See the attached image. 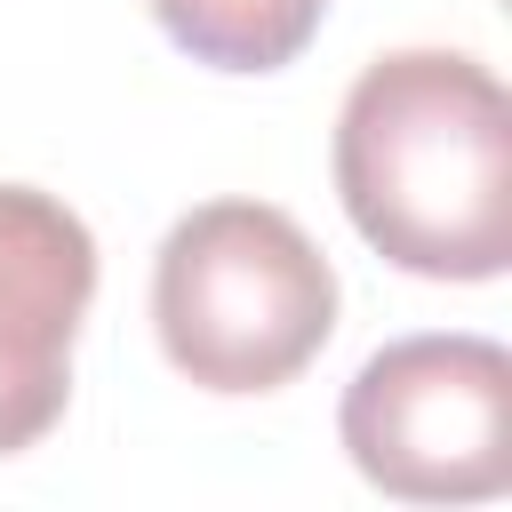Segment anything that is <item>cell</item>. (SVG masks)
Wrapping results in <instances>:
<instances>
[{"label":"cell","mask_w":512,"mask_h":512,"mask_svg":"<svg viewBox=\"0 0 512 512\" xmlns=\"http://www.w3.org/2000/svg\"><path fill=\"white\" fill-rule=\"evenodd\" d=\"M152 328L200 392H280L336 328V272L272 200H208L152 256Z\"/></svg>","instance_id":"cell-2"},{"label":"cell","mask_w":512,"mask_h":512,"mask_svg":"<svg viewBox=\"0 0 512 512\" xmlns=\"http://www.w3.org/2000/svg\"><path fill=\"white\" fill-rule=\"evenodd\" d=\"M336 192L352 232L416 280H496L512 264V104L464 48L376 56L336 112Z\"/></svg>","instance_id":"cell-1"},{"label":"cell","mask_w":512,"mask_h":512,"mask_svg":"<svg viewBox=\"0 0 512 512\" xmlns=\"http://www.w3.org/2000/svg\"><path fill=\"white\" fill-rule=\"evenodd\" d=\"M360 480L408 504H488L512 488V352L496 336H400L344 384Z\"/></svg>","instance_id":"cell-3"},{"label":"cell","mask_w":512,"mask_h":512,"mask_svg":"<svg viewBox=\"0 0 512 512\" xmlns=\"http://www.w3.org/2000/svg\"><path fill=\"white\" fill-rule=\"evenodd\" d=\"M96 296L88 224L32 184H0V456L32 448L72 400V344Z\"/></svg>","instance_id":"cell-4"},{"label":"cell","mask_w":512,"mask_h":512,"mask_svg":"<svg viewBox=\"0 0 512 512\" xmlns=\"http://www.w3.org/2000/svg\"><path fill=\"white\" fill-rule=\"evenodd\" d=\"M328 0H152L160 32L216 72H280L320 32Z\"/></svg>","instance_id":"cell-5"}]
</instances>
